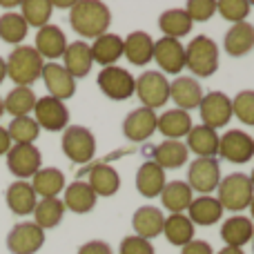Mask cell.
Returning <instances> with one entry per match:
<instances>
[{
    "label": "cell",
    "instance_id": "obj_20",
    "mask_svg": "<svg viewBox=\"0 0 254 254\" xmlns=\"http://www.w3.org/2000/svg\"><path fill=\"white\" fill-rule=\"evenodd\" d=\"M123 56L131 65H147L154 58V40L145 31H131L129 36L123 40Z\"/></svg>",
    "mask_w": 254,
    "mask_h": 254
},
{
    "label": "cell",
    "instance_id": "obj_13",
    "mask_svg": "<svg viewBox=\"0 0 254 254\" xmlns=\"http://www.w3.org/2000/svg\"><path fill=\"white\" fill-rule=\"evenodd\" d=\"M40 163H43V156L36 145H11V149L7 152L9 172L20 181L31 179L40 170Z\"/></svg>",
    "mask_w": 254,
    "mask_h": 254
},
{
    "label": "cell",
    "instance_id": "obj_17",
    "mask_svg": "<svg viewBox=\"0 0 254 254\" xmlns=\"http://www.w3.org/2000/svg\"><path fill=\"white\" fill-rule=\"evenodd\" d=\"M170 98L176 103V110H183L190 114V110H196L201 105L203 98V89L196 83V78L190 76H179L174 83H170Z\"/></svg>",
    "mask_w": 254,
    "mask_h": 254
},
{
    "label": "cell",
    "instance_id": "obj_5",
    "mask_svg": "<svg viewBox=\"0 0 254 254\" xmlns=\"http://www.w3.org/2000/svg\"><path fill=\"white\" fill-rule=\"evenodd\" d=\"M63 152L71 163L85 165L96 154V138L83 125H67L63 131Z\"/></svg>",
    "mask_w": 254,
    "mask_h": 254
},
{
    "label": "cell",
    "instance_id": "obj_52",
    "mask_svg": "<svg viewBox=\"0 0 254 254\" xmlns=\"http://www.w3.org/2000/svg\"><path fill=\"white\" fill-rule=\"evenodd\" d=\"M250 212H252V219H254V196H252V201H250Z\"/></svg>",
    "mask_w": 254,
    "mask_h": 254
},
{
    "label": "cell",
    "instance_id": "obj_35",
    "mask_svg": "<svg viewBox=\"0 0 254 254\" xmlns=\"http://www.w3.org/2000/svg\"><path fill=\"white\" fill-rule=\"evenodd\" d=\"M36 101L38 98H36L31 87H13L2 98V105L7 114H11L13 119H20V116H29V112H34Z\"/></svg>",
    "mask_w": 254,
    "mask_h": 254
},
{
    "label": "cell",
    "instance_id": "obj_45",
    "mask_svg": "<svg viewBox=\"0 0 254 254\" xmlns=\"http://www.w3.org/2000/svg\"><path fill=\"white\" fill-rule=\"evenodd\" d=\"M121 254H154V246L147 241V239H140L136 234L131 237H125L121 241Z\"/></svg>",
    "mask_w": 254,
    "mask_h": 254
},
{
    "label": "cell",
    "instance_id": "obj_28",
    "mask_svg": "<svg viewBox=\"0 0 254 254\" xmlns=\"http://www.w3.org/2000/svg\"><path fill=\"white\" fill-rule=\"evenodd\" d=\"M65 210H71L76 214H87L96 205V194L85 181H74L71 185L65 188V201H63Z\"/></svg>",
    "mask_w": 254,
    "mask_h": 254
},
{
    "label": "cell",
    "instance_id": "obj_42",
    "mask_svg": "<svg viewBox=\"0 0 254 254\" xmlns=\"http://www.w3.org/2000/svg\"><path fill=\"white\" fill-rule=\"evenodd\" d=\"M232 116H237L241 123L254 127V89L239 92L232 98Z\"/></svg>",
    "mask_w": 254,
    "mask_h": 254
},
{
    "label": "cell",
    "instance_id": "obj_27",
    "mask_svg": "<svg viewBox=\"0 0 254 254\" xmlns=\"http://www.w3.org/2000/svg\"><path fill=\"white\" fill-rule=\"evenodd\" d=\"M87 174H89L87 185L94 190L96 196H112V194L119 192L121 176L112 165H107V163H98V165H94Z\"/></svg>",
    "mask_w": 254,
    "mask_h": 254
},
{
    "label": "cell",
    "instance_id": "obj_23",
    "mask_svg": "<svg viewBox=\"0 0 254 254\" xmlns=\"http://www.w3.org/2000/svg\"><path fill=\"white\" fill-rule=\"evenodd\" d=\"M223 49L232 58H241L246 54H250L254 49V27L250 22H237L228 29L223 40Z\"/></svg>",
    "mask_w": 254,
    "mask_h": 254
},
{
    "label": "cell",
    "instance_id": "obj_55",
    "mask_svg": "<svg viewBox=\"0 0 254 254\" xmlns=\"http://www.w3.org/2000/svg\"><path fill=\"white\" fill-rule=\"evenodd\" d=\"M252 252H254V234H252Z\"/></svg>",
    "mask_w": 254,
    "mask_h": 254
},
{
    "label": "cell",
    "instance_id": "obj_1",
    "mask_svg": "<svg viewBox=\"0 0 254 254\" xmlns=\"http://www.w3.org/2000/svg\"><path fill=\"white\" fill-rule=\"evenodd\" d=\"M112 22V13L107 9L105 2L98 0H80L74 2L69 9V25L76 34H80L83 38H94L107 34Z\"/></svg>",
    "mask_w": 254,
    "mask_h": 254
},
{
    "label": "cell",
    "instance_id": "obj_40",
    "mask_svg": "<svg viewBox=\"0 0 254 254\" xmlns=\"http://www.w3.org/2000/svg\"><path fill=\"white\" fill-rule=\"evenodd\" d=\"M54 4L49 0H25L20 2V16L27 22V27H45L49 25Z\"/></svg>",
    "mask_w": 254,
    "mask_h": 254
},
{
    "label": "cell",
    "instance_id": "obj_51",
    "mask_svg": "<svg viewBox=\"0 0 254 254\" xmlns=\"http://www.w3.org/2000/svg\"><path fill=\"white\" fill-rule=\"evenodd\" d=\"M0 7L11 9V7H20V2H7V0H0Z\"/></svg>",
    "mask_w": 254,
    "mask_h": 254
},
{
    "label": "cell",
    "instance_id": "obj_26",
    "mask_svg": "<svg viewBox=\"0 0 254 254\" xmlns=\"http://www.w3.org/2000/svg\"><path fill=\"white\" fill-rule=\"evenodd\" d=\"M4 198H7L9 210L18 216L34 214V207H36V203H38L36 201L34 188H31V183H27V181H16V183L9 185Z\"/></svg>",
    "mask_w": 254,
    "mask_h": 254
},
{
    "label": "cell",
    "instance_id": "obj_48",
    "mask_svg": "<svg viewBox=\"0 0 254 254\" xmlns=\"http://www.w3.org/2000/svg\"><path fill=\"white\" fill-rule=\"evenodd\" d=\"M9 149H11V138H9L7 129H4V127H0V156H2V154H7Z\"/></svg>",
    "mask_w": 254,
    "mask_h": 254
},
{
    "label": "cell",
    "instance_id": "obj_12",
    "mask_svg": "<svg viewBox=\"0 0 254 254\" xmlns=\"http://www.w3.org/2000/svg\"><path fill=\"white\" fill-rule=\"evenodd\" d=\"M201 119L205 127L219 129L225 127L232 119V98H228L223 92H210L201 98Z\"/></svg>",
    "mask_w": 254,
    "mask_h": 254
},
{
    "label": "cell",
    "instance_id": "obj_6",
    "mask_svg": "<svg viewBox=\"0 0 254 254\" xmlns=\"http://www.w3.org/2000/svg\"><path fill=\"white\" fill-rule=\"evenodd\" d=\"M136 94H138L143 107L147 110H158L170 101V83H167L163 71H143L136 78Z\"/></svg>",
    "mask_w": 254,
    "mask_h": 254
},
{
    "label": "cell",
    "instance_id": "obj_39",
    "mask_svg": "<svg viewBox=\"0 0 254 254\" xmlns=\"http://www.w3.org/2000/svg\"><path fill=\"white\" fill-rule=\"evenodd\" d=\"M27 22L22 20L20 13L7 11L0 16V40H4L7 45H20L27 38Z\"/></svg>",
    "mask_w": 254,
    "mask_h": 254
},
{
    "label": "cell",
    "instance_id": "obj_24",
    "mask_svg": "<svg viewBox=\"0 0 254 254\" xmlns=\"http://www.w3.org/2000/svg\"><path fill=\"white\" fill-rule=\"evenodd\" d=\"M63 58H65V69L69 71L71 78H85V76L92 71V52H89V45L83 43V40H76V43L67 45L65 54H63Z\"/></svg>",
    "mask_w": 254,
    "mask_h": 254
},
{
    "label": "cell",
    "instance_id": "obj_30",
    "mask_svg": "<svg viewBox=\"0 0 254 254\" xmlns=\"http://www.w3.org/2000/svg\"><path fill=\"white\" fill-rule=\"evenodd\" d=\"M31 188H34L36 196L43 198H58V194L65 190V174L58 167H40L34 176H31Z\"/></svg>",
    "mask_w": 254,
    "mask_h": 254
},
{
    "label": "cell",
    "instance_id": "obj_10",
    "mask_svg": "<svg viewBox=\"0 0 254 254\" xmlns=\"http://www.w3.org/2000/svg\"><path fill=\"white\" fill-rule=\"evenodd\" d=\"M34 121L38 127L47 131H63L69 123V110L63 101H56L52 96H43L36 101L34 107Z\"/></svg>",
    "mask_w": 254,
    "mask_h": 254
},
{
    "label": "cell",
    "instance_id": "obj_53",
    "mask_svg": "<svg viewBox=\"0 0 254 254\" xmlns=\"http://www.w3.org/2000/svg\"><path fill=\"white\" fill-rule=\"evenodd\" d=\"M4 114V105H2V98H0V116Z\"/></svg>",
    "mask_w": 254,
    "mask_h": 254
},
{
    "label": "cell",
    "instance_id": "obj_32",
    "mask_svg": "<svg viewBox=\"0 0 254 254\" xmlns=\"http://www.w3.org/2000/svg\"><path fill=\"white\" fill-rule=\"evenodd\" d=\"M156 129L165 136V140H179L190 134V129H192V119H190V114L183 110H170L163 116H158Z\"/></svg>",
    "mask_w": 254,
    "mask_h": 254
},
{
    "label": "cell",
    "instance_id": "obj_22",
    "mask_svg": "<svg viewBox=\"0 0 254 254\" xmlns=\"http://www.w3.org/2000/svg\"><path fill=\"white\" fill-rule=\"evenodd\" d=\"M163 223H165V216L158 207L152 205H143L134 212L131 216V225H134L136 237L140 239H156L158 234H163Z\"/></svg>",
    "mask_w": 254,
    "mask_h": 254
},
{
    "label": "cell",
    "instance_id": "obj_29",
    "mask_svg": "<svg viewBox=\"0 0 254 254\" xmlns=\"http://www.w3.org/2000/svg\"><path fill=\"white\" fill-rule=\"evenodd\" d=\"M188 212H190L188 219L192 221V225H203V228L219 223L221 216H223V207H221V203L216 201L214 196H198V198H192V203H190Z\"/></svg>",
    "mask_w": 254,
    "mask_h": 254
},
{
    "label": "cell",
    "instance_id": "obj_18",
    "mask_svg": "<svg viewBox=\"0 0 254 254\" xmlns=\"http://www.w3.org/2000/svg\"><path fill=\"white\" fill-rule=\"evenodd\" d=\"M34 49L40 54V58H49V61H56L65 54L67 49V38L63 34V29L58 25H45L38 29L36 34V45Z\"/></svg>",
    "mask_w": 254,
    "mask_h": 254
},
{
    "label": "cell",
    "instance_id": "obj_49",
    "mask_svg": "<svg viewBox=\"0 0 254 254\" xmlns=\"http://www.w3.org/2000/svg\"><path fill=\"white\" fill-rule=\"evenodd\" d=\"M216 254H246V252H243L241 248H230V246H225L223 250H221V252H216Z\"/></svg>",
    "mask_w": 254,
    "mask_h": 254
},
{
    "label": "cell",
    "instance_id": "obj_14",
    "mask_svg": "<svg viewBox=\"0 0 254 254\" xmlns=\"http://www.w3.org/2000/svg\"><path fill=\"white\" fill-rule=\"evenodd\" d=\"M154 61L165 74H181L185 67V47L181 40L163 36L161 40H154Z\"/></svg>",
    "mask_w": 254,
    "mask_h": 254
},
{
    "label": "cell",
    "instance_id": "obj_38",
    "mask_svg": "<svg viewBox=\"0 0 254 254\" xmlns=\"http://www.w3.org/2000/svg\"><path fill=\"white\" fill-rule=\"evenodd\" d=\"M63 216H65V205H63L61 198H43L34 207V219H36L34 223L40 230L56 228L63 221Z\"/></svg>",
    "mask_w": 254,
    "mask_h": 254
},
{
    "label": "cell",
    "instance_id": "obj_44",
    "mask_svg": "<svg viewBox=\"0 0 254 254\" xmlns=\"http://www.w3.org/2000/svg\"><path fill=\"white\" fill-rule=\"evenodd\" d=\"M185 13L192 22H205L216 13V2L214 0H190Z\"/></svg>",
    "mask_w": 254,
    "mask_h": 254
},
{
    "label": "cell",
    "instance_id": "obj_9",
    "mask_svg": "<svg viewBox=\"0 0 254 254\" xmlns=\"http://www.w3.org/2000/svg\"><path fill=\"white\" fill-rule=\"evenodd\" d=\"M219 156L234 165H243L254 156V138L241 129H230L219 138Z\"/></svg>",
    "mask_w": 254,
    "mask_h": 254
},
{
    "label": "cell",
    "instance_id": "obj_33",
    "mask_svg": "<svg viewBox=\"0 0 254 254\" xmlns=\"http://www.w3.org/2000/svg\"><path fill=\"white\" fill-rule=\"evenodd\" d=\"M252 234H254V225L248 216H230L221 225V239L230 248H241L243 250V246L252 241Z\"/></svg>",
    "mask_w": 254,
    "mask_h": 254
},
{
    "label": "cell",
    "instance_id": "obj_37",
    "mask_svg": "<svg viewBox=\"0 0 254 254\" xmlns=\"http://www.w3.org/2000/svg\"><path fill=\"white\" fill-rule=\"evenodd\" d=\"M163 234L172 246L183 248L190 241H194V225L185 214H170V219H165L163 223Z\"/></svg>",
    "mask_w": 254,
    "mask_h": 254
},
{
    "label": "cell",
    "instance_id": "obj_31",
    "mask_svg": "<svg viewBox=\"0 0 254 254\" xmlns=\"http://www.w3.org/2000/svg\"><path fill=\"white\" fill-rule=\"evenodd\" d=\"M154 163L161 170H179L188 163V147L181 140H163L154 147Z\"/></svg>",
    "mask_w": 254,
    "mask_h": 254
},
{
    "label": "cell",
    "instance_id": "obj_15",
    "mask_svg": "<svg viewBox=\"0 0 254 254\" xmlns=\"http://www.w3.org/2000/svg\"><path fill=\"white\" fill-rule=\"evenodd\" d=\"M40 78L45 80V87H47L49 96L56 98V101H67L76 94V80L69 76V71L65 69L58 63H47L43 65V74Z\"/></svg>",
    "mask_w": 254,
    "mask_h": 254
},
{
    "label": "cell",
    "instance_id": "obj_2",
    "mask_svg": "<svg viewBox=\"0 0 254 254\" xmlns=\"http://www.w3.org/2000/svg\"><path fill=\"white\" fill-rule=\"evenodd\" d=\"M4 65H7V76L16 83V87H29L31 83H36V80L40 78L45 63L34 47H29V45H18V47L9 54Z\"/></svg>",
    "mask_w": 254,
    "mask_h": 254
},
{
    "label": "cell",
    "instance_id": "obj_46",
    "mask_svg": "<svg viewBox=\"0 0 254 254\" xmlns=\"http://www.w3.org/2000/svg\"><path fill=\"white\" fill-rule=\"evenodd\" d=\"M78 254H114L105 241H89L78 248Z\"/></svg>",
    "mask_w": 254,
    "mask_h": 254
},
{
    "label": "cell",
    "instance_id": "obj_4",
    "mask_svg": "<svg viewBox=\"0 0 254 254\" xmlns=\"http://www.w3.org/2000/svg\"><path fill=\"white\" fill-rule=\"evenodd\" d=\"M216 192H219L216 201L221 203L223 210H230V212H241L246 207H250V201L254 196V188L250 179L246 174H241V172L221 179Z\"/></svg>",
    "mask_w": 254,
    "mask_h": 254
},
{
    "label": "cell",
    "instance_id": "obj_36",
    "mask_svg": "<svg viewBox=\"0 0 254 254\" xmlns=\"http://www.w3.org/2000/svg\"><path fill=\"white\" fill-rule=\"evenodd\" d=\"M158 29L167 36V38H183L192 31V20L185 13V9H167L158 18Z\"/></svg>",
    "mask_w": 254,
    "mask_h": 254
},
{
    "label": "cell",
    "instance_id": "obj_8",
    "mask_svg": "<svg viewBox=\"0 0 254 254\" xmlns=\"http://www.w3.org/2000/svg\"><path fill=\"white\" fill-rule=\"evenodd\" d=\"M221 183V167L216 158H194L188 170V185L192 192H201V196H210Z\"/></svg>",
    "mask_w": 254,
    "mask_h": 254
},
{
    "label": "cell",
    "instance_id": "obj_50",
    "mask_svg": "<svg viewBox=\"0 0 254 254\" xmlns=\"http://www.w3.org/2000/svg\"><path fill=\"white\" fill-rule=\"evenodd\" d=\"M7 78V65H4V58H0V85Z\"/></svg>",
    "mask_w": 254,
    "mask_h": 254
},
{
    "label": "cell",
    "instance_id": "obj_11",
    "mask_svg": "<svg viewBox=\"0 0 254 254\" xmlns=\"http://www.w3.org/2000/svg\"><path fill=\"white\" fill-rule=\"evenodd\" d=\"M45 243V230L36 223H18L7 234V250L11 254H36Z\"/></svg>",
    "mask_w": 254,
    "mask_h": 254
},
{
    "label": "cell",
    "instance_id": "obj_19",
    "mask_svg": "<svg viewBox=\"0 0 254 254\" xmlns=\"http://www.w3.org/2000/svg\"><path fill=\"white\" fill-rule=\"evenodd\" d=\"M219 138L216 129L205 125H192L188 134V145L185 147L192 154H196L198 158H214L219 154Z\"/></svg>",
    "mask_w": 254,
    "mask_h": 254
},
{
    "label": "cell",
    "instance_id": "obj_43",
    "mask_svg": "<svg viewBox=\"0 0 254 254\" xmlns=\"http://www.w3.org/2000/svg\"><path fill=\"white\" fill-rule=\"evenodd\" d=\"M250 9H252V4L248 0H221V2H216V13H221L232 25L246 20Z\"/></svg>",
    "mask_w": 254,
    "mask_h": 254
},
{
    "label": "cell",
    "instance_id": "obj_3",
    "mask_svg": "<svg viewBox=\"0 0 254 254\" xmlns=\"http://www.w3.org/2000/svg\"><path fill=\"white\" fill-rule=\"evenodd\" d=\"M185 67H190L194 76L207 78L219 69V47L207 36H196L185 47Z\"/></svg>",
    "mask_w": 254,
    "mask_h": 254
},
{
    "label": "cell",
    "instance_id": "obj_25",
    "mask_svg": "<svg viewBox=\"0 0 254 254\" xmlns=\"http://www.w3.org/2000/svg\"><path fill=\"white\" fill-rule=\"evenodd\" d=\"M92 52V61L98 63L103 67H112L121 56H123V38L116 34H103L94 40V45H89Z\"/></svg>",
    "mask_w": 254,
    "mask_h": 254
},
{
    "label": "cell",
    "instance_id": "obj_41",
    "mask_svg": "<svg viewBox=\"0 0 254 254\" xmlns=\"http://www.w3.org/2000/svg\"><path fill=\"white\" fill-rule=\"evenodd\" d=\"M7 134L13 145H34V140L40 136V127L29 116H20L9 123Z\"/></svg>",
    "mask_w": 254,
    "mask_h": 254
},
{
    "label": "cell",
    "instance_id": "obj_54",
    "mask_svg": "<svg viewBox=\"0 0 254 254\" xmlns=\"http://www.w3.org/2000/svg\"><path fill=\"white\" fill-rule=\"evenodd\" d=\"M248 179H250V183H252V188H254V170H252V174L248 176Z\"/></svg>",
    "mask_w": 254,
    "mask_h": 254
},
{
    "label": "cell",
    "instance_id": "obj_16",
    "mask_svg": "<svg viewBox=\"0 0 254 254\" xmlns=\"http://www.w3.org/2000/svg\"><path fill=\"white\" fill-rule=\"evenodd\" d=\"M156 121L158 116L147 107H138L131 110L123 121V134L134 143H143L156 131Z\"/></svg>",
    "mask_w": 254,
    "mask_h": 254
},
{
    "label": "cell",
    "instance_id": "obj_47",
    "mask_svg": "<svg viewBox=\"0 0 254 254\" xmlns=\"http://www.w3.org/2000/svg\"><path fill=\"white\" fill-rule=\"evenodd\" d=\"M181 254H214L212 246L207 241H190L188 246L181 248Z\"/></svg>",
    "mask_w": 254,
    "mask_h": 254
},
{
    "label": "cell",
    "instance_id": "obj_7",
    "mask_svg": "<svg viewBox=\"0 0 254 254\" xmlns=\"http://www.w3.org/2000/svg\"><path fill=\"white\" fill-rule=\"evenodd\" d=\"M98 89L105 94L110 101H127L129 96H134L136 80L123 67H103L98 74Z\"/></svg>",
    "mask_w": 254,
    "mask_h": 254
},
{
    "label": "cell",
    "instance_id": "obj_21",
    "mask_svg": "<svg viewBox=\"0 0 254 254\" xmlns=\"http://www.w3.org/2000/svg\"><path fill=\"white\" fill-rule=\"evenodd\" d=\"M165 170L156 165L154 161H145L136 172V190L140 192V196L154 198L161 196L163 188H165Z\"/></svg>",
    "mask_w": 254,
    "mask_h": 254
},
{
    "label": "cell",
    "instance_id": "obj_34",
    "mask_svg": "<svg viewBox=\"0 0 254 254\" xmlns=\"http://www.w3.org/2000/svg\"><path fill=\"white\" fill-rule=\"evenodd\" d=\"M161 203L172 214H183L192 203V190L185 181H170L161 192Z\"/></svg>",
    "mask_w": 254,
    "mask_h": 254
}]
</instances>
